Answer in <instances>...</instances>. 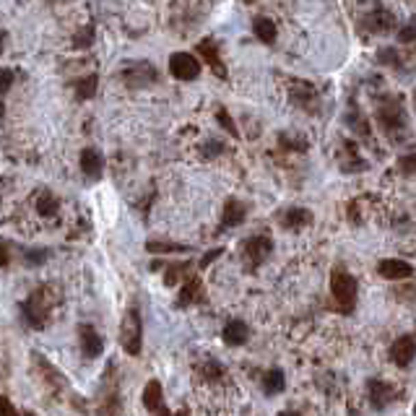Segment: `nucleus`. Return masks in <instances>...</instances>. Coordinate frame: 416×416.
Wrapping results in <instances>:
<instances>
[{"mask_svg":"<svg viewBox=\"0 0 416 416\" xmlns=\"http://www.w3.org/2000/svg\"><path fill=\"white\" fill-rule=\"evenodd\" d=\"M216 120H219V125H221L224 130H226V133H229L232 138H239V130H237V125H234L232 115H229V112H226L224 107H221L219 112H216Z\"/></svg>","mask_w":416,"mask_h":416,"instance_id":"27","label":"nucleus"},{"mask_svg":"<svg viewBox=\"0 0 416 416\" xmlns=\"http://www.w3.org/2000/svg\"><path fill=\"white\" fill-rule=\"evenodd\" d=\"M377 122L382 125V130L388 133L390 138L401 135L406 130V112L398 102H385L380 109H377Z\"/></svg>","mask_w":416,"mask_h":416,"instance_id":"4","label":"nucleus"},{"mask_svg":"<svg viewBox=\"0 0 416 416\" xmlns=\"http://www.w3.org/2000/svg\"><path fill=\"white\" fill-rule=\"evenodd\" d=\"M21 312H24V320L31 328H37L42 330L44 325H47V307H44V291L42 289H34L29 299H26L24 304H21Z\"/></svg>","mask_w":416,"mask_h":416,"instance_id":"5","label":"nucleus"},{"mask_svg":"<svg viewBox=\"0 0 416 416\" xmlns=\"http://www.w3.org/2000/svg\"><path fill=\"white\" fill-rule=\"evenodd\" d=\"M247 338H250V328L242 320H229L224 325V343L226 346H242V343H247Z\"/></svg>","mask_w":416,"mask_h":416,"instance_id":"16","label":"nucleus"},{"mask_svg":"<svg viewBox=\"0 0 416 416\" xmlns=\"http://www.w3.org/2000/svg\"><path fill=\"white\" fill-rule=\"evenodd\" d=\"M273 252V239L265 234H255L242 242V263L247 271H258L265 260L271 258Z\"/></svg>","mask_w":416,"mask_h":416,"instance_id":"3","label":"nucleus"},{"mask_svg":"<svg viewBox=\"0 0 416 416\" xmlns=\"http://www.w3.org/2000/svg\"><path fill=\"white\" fill-rule=\"evenodd\" d=\"M198 55L213 68L216 76L226 78V68H224V63H221V57H219V44H216V39H203V42H198Z\"/></svg>","mask_w":416,"mask_h":416,"instance_id":"13","label":"nucleus"},{"mask_svg":"<svg viewBox=\"0 0 416 416\" xmlns=\"http://www.w3.org/2000/svg\"><path fill=\"white\" fill-rule=\"evenodd\" d=\"M11 81H13V73L5 68V70H3V94H8V91H11Z\"/></svg>","mask_w":416,"mask_h":416,"instance_id":"35","label":"nucleus"},{"mask_svg":"<svg viewBox=\"0 0 416 416\" xmlns=\"http://www.w3.org/2000/svg\"><path fill=\"white\" fill-rule=\"evenodd\" d=\"M330 294H333V302L341 315H351L354 307H356V281L349 271L343 268H336L330 273Z\"/></svg>","mask_w":416,"mask_h":416,"instance_id":"1","label":"nucleus"},{"mask_svg":"<svg viewBox=\"0 0 416 416\" xmlns=\"http://www.w3.org/2000/svg\"><path fill=\"white\" fill-rule=\"evenodd\" d=\"M120 343L125 354L130 356H138L143 349V323H141V312L138 307H130L122 317V325H120Z\"/></svg>","mask_w":416,"mask_h":416,"instance_id":"2","label":"nucleus"},{"mask_svg":"<svg viewBox=\"0 0 416 416\" xmlns=\"http://www.w3.org/2000/svg\"><path fill=\"white\" fill-rule=\"evenodd\" d=\"M221 151H224V146H221L219 141H211V143H206V148H203V156H208V159H211V156L221 154Z\"/></svg>","mask_w":416,"mask_h":416,"instance_id":"34","label":"nucleus"},{"mask_svg":"<svg viewBox=\"0 0 416 416\" xmlns=\"http://www.w3.org/2000/svg\"><path fill=\"white\" fill-rule=\"evenodd\" d=\"M47 258H50V250H47V247H31V250L24 252V260L29 265H42V263H47Z\"/></svg>","mask_w":416,"mask_h":416,"instance_id":"26","label":"nucleus"},{"mask_svg":"<svg viewBox=\"0 0 416 416\" xmlns=\"http://www.w3.org/2000/svg\"><path fill=\"white\" fill-rule=\"evenodd\" d=\"M393 13L390 11H385V8H377L375 13H369L367 18H364V26L369 29V31H375V34H385V31H390L393 29Z\"/></svg>","mask_w":416,"mask_h":416,"instance_id":"17","label":"nucleus"},{"mask_svg":"<svg viewBox=\"0 0 416 416\" xmlns=\"http://www.w3.org/2000/svg\"><path fill=\"white\" fill-rule=\"evenodd\" d=\"M81 172L89 177V180H99L104 172V159L96 148H83L81 151Z\"/></svg>","mask_w":416,"mask_h":416,"instance_id":"15","label":"nucleus"},{"mask_svg":"<svg viewBox=\"0 0 416 416\" xmlns=\"http://www.w3.org/2000/svg\"><path fill=\"white\" fill-rule=\"evenodd\" d=\"M91 44H94V24H86V29H81L73 37V47L76 50H86Z\"/></svg>","mask_w":416,"mask_h":416,"instance_id":"25","label":"nucleus"},{"mask_svg":"<svg viewBox=\"0 0 416 416\" xmlns=\"http://www.w3.org/2000/svg\"><path fill=\"white\" fill-rule=\"evenodd\" d=\"M245 3H258V0H245Z\"/></svg>","mask_w":416,"mask_h":416,"instance_id":"36","label":"nucleus"},{"mask_svg":"<svg viewBox=\"0 0 416 416\" xmlns=\"http://www.w3.org/2000/svg\"><path fill=\"white\" fill-rule=\"evenodd\" d=\"M78 338H81V351L86 359H96L104 351V338L96 333L94 325H78Z\"/></svg>","mask_w":416,"mask_h":416,"instance_id":"8","label":"nucleus"},{"mask_svg":"<svg viewBox=\"0 0 416 416\" xmlns=\"http://www.w3.org/2000/svg\"><path fill=\"white\" fill-rule=\"evenodd\" d=\"M377 273H380L382 278H388V281H403V278H411V276H414V265L406 263V260L388 258V260H380Z\"/></svg>","mask_w":416,"mask_h":416,"instance_id":"7","label":"nucleus"},{"mask_svg":"<svg viewBox=\"0 0 416 416\" xmlns=\"http://www.w3.org/2000/svg\"><path fill=\"white\" fill-rule=\"evenodd\" d=\"M416 356V338L414 336H401L393 341L390 346V359L398 364V367H408Z\"/></svg>","mask_w":416,"mask_h":416,"instance_id":"9","label":"nucleus"},{"mask_svg":"<svg viewBox=\"0 0 416 416\" xmlns=\"http://www.w3.org/2000/svg\"><path fill=\"white\" fill-rule=\"evenodd\" d=\"M281 224H284L286 229H304L307 224H312V213L307 208H286V213L281 216Z\"/></svg>","mask_w":416,"mask_h":416,"instance_id":"18","label":"nucleus"},{"mask_svg":"<svg viewBox=\"0 0 416 416\" xmlns=\"http://www.w3.org/2000/svg\"><path fill=\"white\" fill-rule=\"evenodd\" d=\"M252 31H255V37L263 42V44H273L276 42V24H273L268 16H258L255 21H252Z\"/></svg>","mask_w":416,"mask_h":416,"instance_id":"19","label":"nucleus"},{"mask_svg":"<svg viewBox=\"0 0 416 416\" xmlns=\"http://www.w3.org/2000/svg\"><path fill=\"white\" fill-rule=\"evenodd\" d=\"M286 388V377L281 369H268L265 375H263V390L268 393V395H276V393H281Z\"/></svg>","mask_w":416,"mask_h":416,"instance_id":"20","label":"nucleus"},{"mask_svg":"<svg viewBox=\"0 0 416 416\" xmlns=\"http://www.w3.org/2000/svg\"><path fill=\"white\" fill-rule=\"evenodd\" d=\"M200 372H203L206 380H221V377H224V367H221L219 362H213V359H208Z\"/></svg>","mask_w":416,"mask_h":416,"instance_id":"29","label":"nucleus"},{"mask_svg":"<svg viewBox=\"0 0 416 416\" xmlns=\"http://www.w3.org/2000/svg\"><path fill=\"white\" fill-rule=\"evenodd\" d=\"M221 252H224V247H216V250H211V252H206V255L200 258V263H198V265H200V268H208L213 260L221 258Z\"/></svg>","mask_w":416,"mask_h":416,"instance_id":"33","label":"nucleus"},{"mask_svg":"<svg viewBox=\"0 0 416 416\" xmlns=\"http://www.w3.org/2000/svg\"><path fill=\"white\" fill-rule=\"evenodd\" d=\"M380 63H385V65H398L401 63V57H398V52L393 50V47H385V50H380Z\"/></svg>","mask_w":416,"mask_h":416,"instance_id":"31","label":"nucleus"},{"mask_svg":"<svg viewBox=\"0 0 416 416\" xmlns=\"http://www.w3.org/2000/svg\"><path fill=\"white\" fill-rule=\"evenodd\" d=\"M198 297H200V278H198V276H190V278L185 281V286H182L177 304H180V307H185V304H193Z\"/></svg>","mask_w":416,"mask_h":416,"instance_id":"21","label":"nucleus"},{"mask_svg":"<svg viewBox=\"0 0 416 416\" xmlns=\"http://www.w3.org/2000/svg\"><path fill=\"white\" fill-rule=\"evenodd\" d=\"M398 42H403V44H411V42H416V18H411L408 24L398 29Z\"/></svg>","mask_w":416,"mask_h":416,"instance_id":"30","label":"nucleus"},{"mask_svg":"<svg viewBox=\"0 0 416 416\" xmlns=\"http://www.w3.org/2000/svg\"><path fill=\"white\" fill-rule=\"evenodd\" d=\"M146 252H154V255H172V252H190V247L174 245V242H146Z\"/></svg>","mask_w":416,"mask_h":416,"instance_id":"23","label":"nucleus"},{"mask_svg":"<svg viewBox=\"0 0 416 416\" xmlns=\"http://www.w3.org/2000/svg\"><path fill=\"white\" fill-rule=\"evenodd\" d=\"M122 78L128 86H148L156 81V70L148 63H130L122 70Z\"/></svg>","mask_w":416,"mask_h":416,"instance_id":"10","label":"nucleus"},{"mask_svg":"<svg viewBox=\"0 0 416 416\" xmlns=\"http://www.w3.org/2000/svg\"><path fill=\"white\" fill-rule=\"evenodd\" d=\"M169 73L174 78H180V81H195L200 76V63L190 52H174L169 57Z\"/></svg>","mask_w":416,"mask_h":416,"instance_id":"6","label":"nucleus"},{"mask_svg":"<svg viewBox=\"0 0 416 416\" xmlns=\"http://www.w3.org/2000/svg\"><path fill=\"white\" fill-rule=\"evenodd\" d=\"M57 208H60V203H57V198H55L50 190H44V193L37 198V211L42 216H55Z\"/></svg>","mask_w":416,"mask_h":416,"instance_id":"24","label":"nucleus"},{"mask_svg":"<svg viewBox=\"0 0 416 416\" xmlns=\"http://www.w3.org/2000/svg\"><path fill=\"white\" fill-rule=\"evenodd\" d=\"M247 219V206L237 198H229L224 203V216H221V229H232V226H239L245 224Z\"/></svg>","mask_w":416,"mask_h":416,"instance_id":"14","label":"nucleus"},{"mask_svg":"<svg viewBox=\"0 0 416 416\" xmlns=\"http://www.w3.org/2000/svg\"><path fill=\"white\" fill-rule=\"evenodd\" d=\"M398 167H401L403 174H414V172H416V154L401 156V161H398Z\"/></svg>","mask_w":416,"mask_h":416,"instance_id":"32","label":"nucleus"},{"mask_svg":"<svg viewBox=\"0 0 416 416\" xmlns=\"http://www.w3.org/2000/svg\"><path fill=\"white\" fill-rule=\"evenodd\" d=\"M367 393H369V401L375 408H385L390 401H395V388L382 382V380H367Z\"/></svg>","mask_w":416,"mask_h":416,"instance_id":"11","label":"nucleus"},{"mask_svg":"<svg viewBox=\"0 0 416 416\" xmlns=\"http://www.w3.org/2000/svg\"><path fill=\"white\" fill-rule=\"evenodd\" d=\"M187 271H190V263H180V265H172V268H169V273L164 276V281H167L169 286L177 284L182 276H187Z\"/></svg>","mask_w":416,"mask_h":416,"instance_id":"28","label":"nucleus"},{"mask_svg":"<svg viewBox=\"0 0 416 416\" xmlns=\"http://www.w3.org/2000/svg\"><path fill=\"white\" fill-rule=\"evenodd\" d=\"M96 86H99V76L96 73L81 78V81H76V96L78 99H91L96 94Z\"/></svg>","mask_w":416,"mask_h":416,"instance_id":"22","label":"nucleus"},{"mask_svg":"<svg viewBox=\"0 0 416 416\" xmlns=\"http://www.w3.org/2000/svg\"><path fill=\"white\" fill-rule=\"evenodd\" d=\"M143 406H146V411H151V414H167L164 393H161V382H159V380H148V382H146V388H143Z\"/></svg>","mask_w":416,"mask_h":416,"instance_id":"12","label":"nucleus"}]
</instances>
